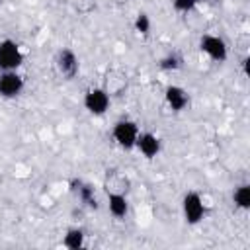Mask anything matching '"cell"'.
<instances>
[{
	"label": "cell",
	"instance_id": "cell-2",
	"mask_svg": "<svg viewBox=\"0 0 250 250\" xmlns=\"http://www.w3.org/2000/svg\"><path fill=\"white\" fill-rule=\"evenodd\" d=\"M53 68H55V72H57L59 78H62L66 82L68 80H74L76 74H78V70H80L78 55L72 49H68V47L57 51V55L53 59Z\"/></svg>",
	"mask_w": 250,
	"mask_h": 250
},
{
	"label": "cell",
	"instance_id": "cell-1",
	"mask_svg": "<svg viewBox=\"0 0 250 250\" xmlns=\"http://www.w3.org/2000/svg\"><path fill=\"white\" fill-rule=\"evenodd\" d=\"M141 129L137 125V121L133 119H117L111 127V139L113 143L123 148V150H133L135 145H137V137H139Z\"/></svg>",
	"mask_w": 250,
	"mask_h": 250
},
{
	"label": "cell",
	"instance_id": "cell-13",
	"mask_svg": "<svg viewBox=\"0 0 250 250\" xmlns=\"http://www.w3.org/2000/svg\"><path fill=\"white\" fill-rule=\"evenodd\" d=\"M70 189H72V193L78 197V201L84 203L88 209H98V207H100V201H98V197H96V189H94L88 182H84V180H72Z\"/></svg>",
	"mask_w": 250,
	"mask_h": 250
},
{
	"label": "cell",
	"instance_id": "cell-15",
	"mask_svg": "<svg viewBox=\"0 0 250 250\" xmlns=\"http://www.w3.org/2000/svg\"><path fill=\"white\" fill-rule=\"evenodd\" d=\"M62 246L68 250H82L86 246V230L82 227L66 229V232L62 236Z\"/></svg>",
	"mask_w": 250,
	"mask_h": 250
},
{
	"label": "cell",
	"instance_id": "cell-3",
	"mask_svg": "<svg viewBox=\"0 0 250 250\" xmlns=\"http://www.w3.org/2000/svg\"><path fill=\"white\" fill-rule=\"evenodd\" d=\"M199 51L215 62H225L229 59L227 41L221 35H215V33H209V31L199 35Z\"/></svg>",
	"mask_w": 250,
	"mask_h": 250
},
{
	"label": "cell",
	"instance_id": "cell-22",
	"mask_svg": "<svg viewBox=\"0 0 250 250\" xmlns=\"http://www.w3.org/2000/svg\"><path fill=\"white\" fill-rule=\"evenodd\" d=\"M4 2H6V0H0V6H2V4H4Z\"/></svg>",
	"mask_w": 250,
	"mask_h": 250
},
{
	"label": "cell",
	"instance_id": "cell-8",
	"mask_svg": "<svg viewBox=\"0 0 250 250\" xmlns=\"http://www.w3.org/2000/svg\"><path fill=\"white\" fill-rule=\"evenodd\" d=\"M25 88V80L18 70H0V98L14 100Z\"/></svg>",
	"mask_w": 250,
	"mask_h": 250
},
{
	"label": "cell",
	"instance_id": "cell-16",
	"mask_svg": "<svg viewBox=\"0 0 250 250\" xmlns=\"http://www.w3.org/2000/svg\"><path fill=\"white\" fill-rule=\"evenodd\" d=\"M158 68L164 70V72L182 70V68H184V57H182L178 51H170V53H166V55L158 61Z\"/></svg>",
	"mask_w": 250,
	"mask_h": 250
},
{
	"label": "cell",
	"instance_id": "cell-19",
	"mask_svg": "<svg viewBox=\"0 0 250 250\" xmlns=\"http://www.w3.org/2000/svg\"><path fill=\"white\" fill-rule=\"evenodd\" d=\"M201 2L203 0H170L174 12H178V14H184V12L191 10V8H197Z\"/></svg>",
	"mask_w": 250,
	"mask_h": 250
},
{
	"label": "cell",
	"instance_id": "cell-14",
	"mask_svg": "<svg viewBox=\"0 0 250 250\" xmlns=\"http://www.w3.org/2000/svg\"><path fill=\"white\" fill-rule=\"evenodd\" d=\"M107 211L113 219H125L129 215V199L125 193H107Z\"/></svg>",
	"mask_w": 250,
	"mask_h": 250
},
{
	"label": "cell",
	"instance_id": "cell-21",
	"mask_svg": "<svg viewBox=\"0 0 250 250\" xmlns=\"http://www.w3.org/2000/svg\"><path fill=\"white\" fill-rule=\"evenodd\" d=\"M111 6H115V8H123V6H127L131 0H107Z\"/></svg>",
	"mask_w": 250,
	"mask_h": 250
},
{
	"label": "cell",
	"instance_id": "cell-7",
	"mask_svg": "<svg viewBox=\"0 0 250 250\" xmlns=\"http://www.w3.org/2000/svg\"><path fill=\"white\" fill-rule=\"evenodd\" d=\"M102 88L107 92L109 98H121L129 90V76L121 68H107L104 74V84Z\"/></svg>",
	"mask_w": 250,
	"mask_h": 250
},
{
	"label": "cell",
	"instance_id": "cell-11",
	"mask_svg": "<svg viewBox=\"0 0 250 250\" xmlns=\"http://www.w3.org/2000/svg\"><path fill=\"white\" fill-rule=\"evenodd\" d=\"M164 102L174 113H182L189 105V94L186 88H182L178 84H168L164 90Z\"/></svg>",
	"mask_w": 250,
	"mask_h": 250
},
{
	"label": "cell",
	"instance_id": "cell-18",
	"mask_svg": "<svg viewBox=\"0 0 250 250\" xmlns=\"http://www.w3.org/2000/svg\"><path fill=\"white\" fill-rule=\"evenodd\" d=\"M133 27H135V31H137L139 35L148 37L150 29H152V20H150V16H148L145 10L137 12V16H135V20H133Z\"/></svg>",
	"mask_w": 250,
	"mask_h": 250
},
{
	"label": "cell",
	"instance_id": "cell-10",
	"mask_svg": "<svg viewBox=\"0 0 250 250\" xmlns=\"http://www.w3.org/2000/svg\"><path fill=\"white\" fill-rule=\"evenodd\" d=\"M135 148H137L146 160H152V158H156V156L160 154V150H162V141H160V137H158L156 133H152V131H141L139 137H137Z\"/></svg>",
	"mask_w": 250,
	"mask_h": 250
},
{
	"label": "cell",
	"instance_id": "cell-5",
	"mask_svg": "<svg viewBox=\"0 0 250 250\" xmlns=\"http://www.w3.org/2000/svg\"><path fill=\"white\" fill-rule=\"evenodd\" d=\"M82 104L86 107V111L90 115H104L107 109H109V104H111V98L107 96V92L102 88V86H92L84 92V98H82Z\"/></svg>",
	"mask_w": 250,
	"mask_h": 250
},
{
	"label": "cell",
	"instance_id": "cell-20",
	"mask_svg": "<svg viewBox=\"0 0 250 250\" xmlns=\"http://www.w3.org/2000/svg\"><path fill=\"white\" fill-rule=\"evenodd\" d=\"M74 8L80 14H90L96 10V0H74Z\"/></svg>",
	"mask_w": 250,
	"mask_h": 250
},
{
	"label": "cell",
	"instance_id": "cell-6",
	"mask_svg": "<svg viewBox=\"0 0 250 250\" xmlns=\"http://www.w3.org/2000/svg\"><path fill=\"white\" fill-rule=\"evenodd\" d=\"M23 64V51L18 41L2 39L0 41V70H18Z\"/></svg>",
	"mask_w": 250,
	"mask_h": 250
},
{
	"label": "cell",
	"instance_id": "cell-9",
	"mask_svg": "<svg viewBox=\"0 0 250 250\" xmlns=\"http://www.w3.org/2000/svg\"><path fill=\"white\" fill-rule=\"evenodd\" d=\"M104 189L105 193H129L131 189V180L125 172L117 168H107L104 174Z\"/></svg>",
	"mask_w": 250,
	"mask_h": 250
},
{
	"label": "cell",
	"instance_id": "cell-4",
	"mask_svg": "<svg viewBox=\"0 0 250 250\" xmlns=\"http://www.w3.org/2000/svg\"><path fill=\"white\" fill-rule=\"evenodd\" d=\"M182 215H184V221L191 227L199 225L205 217V203H203V197L197 193V191H188L184 197H182Z\"/></svg>",
	"mask_w": 250,
	"mask_h": 250
},
{
	"label": "cell",
	"instance_id": "cell-12",
	"mask_svg": "<svg viewBox=\"0 0 250 250\" xmlns=\"http://www.w3.org/2000/svg\"><path fill=\"white\" fill-rule=\"evenodd\" d=\"M180 16H182V21H184V25L188 27V31L197 33V35H201V33H207V31H209V20H207V16L201 12V8H199V6H197V8L188 10V12L180 14Z\"/></svg>",
	"mask_w": 250,
	"mask_h": 250
},
{
	"label": "cell",
	"instance_id": "cell-17",
	"mask_svg": "<svg viewBox=\"0 0 250 250\" xmlns=\"http://www.w3.org/2000/svg\"><path fill=\"white\" fill-rule=\"evenodd\" d=\"M232 203L240 211H248L250 209V186L248 184H240V186L234 188V191H232Z\"/></svg>",
	"mask_w": 250,
	"mask_h": 250
}]
</instances>
